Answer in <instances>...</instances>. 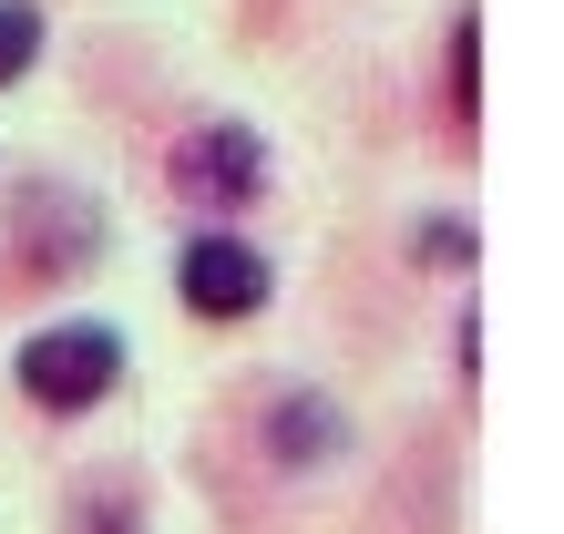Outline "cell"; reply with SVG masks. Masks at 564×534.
Instances as JSON below:
<instances>
[{"instance_id": "5", "label": "cell", "mask_w": 564, "mask_h": 534, "mask_svg": "<svg viewBox=\"0 0 564 534\" xmlns=\"http://www.w3.org/2000/svg\"><path fill=\"white\" fill-rule=\"evenodd\" d=\"M31 52H42V0H0V93L31 73Z\"/></svg>"}, {"instance_id": "2", "label": "cell", "mask_w": 564, "mask_h": 534, "mask_svg": "<svg viewBox=\"0 0 564 534\" xmlns=\"http://www.w3.org/2000/svg\"><path fill=\"white\" fill-rule=\"evenodd\" d=\"M257 185H268V145L247 124H195L175 145V195L195 216H237V206H257Z\"/></svg>"}, {"instance_id": "4", "label": "cell", "mask_w": 564, "mask_h": 534, "mask_svg": "<svg viewBox=\"0 0 564 534\" xmlns=\"http://www.w3.org/2000/svg\"><path fill=\"white\" fill-rule=\"evenodd\" d=\"M339 442H349V431H339V412H328L318 391H288L268 412V452L297 462V473H308V462H339Z\"/></svg>"}, {"instance_id": "6", "label": "cell", "mask_w": 564, "mask_h": 534, "mask_svg": "<svg viewBox=\"0 0 564 534\" xmlns=\"http://www.w3.org/2000/svg\"><path fill=\"white\" fill-rule=\"evenodd\" d=\"M421 257H452V267H462V257H473V226H431Z\"/></svg>"}, {"instance_id": "3", "label": "cell", "mask_w": 564, "mask_h": 534, "mask_svg": "<svg viewBox=\"0 0 564 534\" xmlns=\"http://www.w3.org/2000/svg\"><path fill=\"white\" fill-rule=\"evenodd\" d=\"M175 288H185V309H195V319H257V309L278 298V267L257 257L247 237L206 226V237H185V257H175Z\"/></svg>"}, {"instance_id": "1", "label": "cell", "mask_w": 564, "mask_h": 534, "mask_svg": "<svg viewBox=\"0 0 564 534\" xmlns=\"http://www.w3.org/2000/svg\"><path fill=\"white\" fill-rule=\"evenodd\" d=\"M113 381H123V340L104 319H52V329L21 340V391L42 400V412H93Z\"/></svg>"}]
</instances>
